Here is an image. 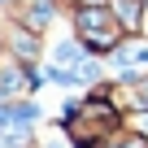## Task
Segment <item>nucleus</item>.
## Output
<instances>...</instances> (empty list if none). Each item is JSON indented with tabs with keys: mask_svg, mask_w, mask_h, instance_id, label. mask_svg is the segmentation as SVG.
<instances>
[{
	"mask_svg": "<svg viewBox=\"0 0 148 148\" xmlns=\"http://www.w3.org/2000/svg\"><path fill=\"white\" fill-rule=\"evenodd\" d=\"M79 31H83V39L92 44V48H113L118 44V22H113V13H105V9H83L79 13Z\"/></svg>",
	"mask_w": 148,
	"mask_h": 148,
	"instance_id": "f257e3e1",
	"label": "nucleus"
}]
</instances>
